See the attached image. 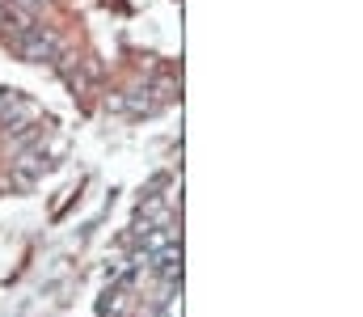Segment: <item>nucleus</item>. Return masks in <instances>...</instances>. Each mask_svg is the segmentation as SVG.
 Listing matches in <instances>:
<instances>
[{
    "label": "nucleus",
    "instance_id": "obj_2",
    "mask_svg": "<svg viewBox=\"0 0 363 317\" xmlns=\"http://www.w3.org/2000/svg\"><path fill=\"white\" fill-rule=\"evenodd\" d=\"M157 271H161V279L165 284H174V279H182V245H161L157 250Z\"/></svg>",
    "mask_w": 363,
    "mask_h": 317
},
{
    "label": "nucleus",
    "instance_id": "obj_3",
    "mask_svg": "<svg viewBox=\"0 0 363 317\" xmlns=\"http://www.w3.org/2000/svg\"><path fill=\"white\" fill-rule=\"evenodd\" d=\"M43 169H47V157H43L38 148H30V152L17 157V174H21V178H34V174H43Z\"/></svg>",
    "mask_w": 363,
    "mask_h": 317
},
{
    "label": "nucleus",
    "instance_id": "obj_1",
    "mask_svg": "<svg viewBox=\"0 0 363 317\" xmlns=\"http://www.w3.org/2000/svg\"><path fill=\"white\" fill-rule=\"evenodd\" d=\"M13 47H17V55L30 60V64H51V60H60V38H55L51 30H43V26H30L26 34H17Z\"/></svg>",
    "mask_w": 363,
    "mask_h": 317
},
{
    "label": "nucleus",
    "instance_id": "obj_4",
    "mask_svg": "<svg viewBox=\"0 0 363 317\" xmlns=\"http://www.w3.org/2000/svg\"><path fill=\"white\" fill-rule=\"evenodd\" d=\"M17 9H38V4H47V0H13Z\"/></svg>",
    "mask_w": 363,
    "mask_h": 317
}]
</instances>
